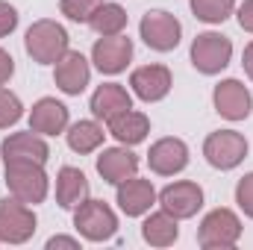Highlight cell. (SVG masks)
Here are the masks:
<instances>
[{
    "label": "cell",
    "mask_w": 253,
    "mask_h": 250,
    "mask_svg": "<svg viewBox=\"0 0 253 250\" xmlns=\"http://www.w3.org/2000/svg\"><path fill=\"white\" fill-rule=\"evenodd\" d=\"M141 239L150 248H171L180 239V224L171 212H150L141 224Z\"/></svg>",
    "instance_id": "44dd1931"
},
{
    "label": "cell",
    "mask_w": 253,
    "mask_h": 250,
    "mask_svg": "<svg viewBox=\"0 0 253 250\" xmlns=\"http://www.w3.org/2000/svg\"><path fill=\"white\" fill-rule=\"evenodd\" d=\"M68 147L74 150V153H94L100 144H103V126L97 124V121H77V124L68 126Z\"/></svg>",
    "instance_id": "603a6c76"
},
{
    "label": "cell",
    "mask_w": 253,
    "mask_h": 250,
    "mask_svg": "<svg viewBox=\"0 0 253 250\" xmlns=\"http://www.w3.org/2000/svg\"><path fill=\"white\" fill-rule=\"evenodd\" d=\"M88 80H91L88 59H85L83 53H77V50H68L62 59L56 62V68H53V83H56V88H59L62 94H71V97H77L80 91H85Z\"/></svg>",
    "instance_id": "5bb4252c"
},
{
    "label": "cell",
    "mask_w": 253,
    "mask_h": 250,
    "mask_svg": "<svg viewBox=\"0 0 253 250\" xmlns=\"http://www.w3.org/2000/svg\"><path fill=\"white\" fill-rule=\"evenodd\" d=\"M106 124H109V132H112L121 144H126V147L141 144V141L147 138V132H150L147 115H144V112H135V109H126V112H121V115L109 118Z\"/></svg>",
    "instance_id": "7402d4cb"
},
{
    "label": "cell",
    "mask_w": 253,
    "mask_h": 250,
    "mask_svg": "<svg viewBox=\"0 0 253 250\" xmlns=\"http://www.w3.org/2000/svg\"><path fill=\"white\" fill-rule=\"evenodd\" d=\"M88 27H91L97 36H118V33H124V27H126V12L118 3H100V6L91 12Z\"/></svg>",
    "instance_id": "cb8c5ba5"
},
{
    "label": "cell",
    "mask_w": 253,
    "mask_h": 250,
    "mask_svg": "<svg viewBox=\"0 0 253 250\" xmlns=\"http://www.w3.org/2000/svg\"><path fill=\"white\" fill-rule=\"evenodd\" d=\"M203 156L212 168L218 171H233L245 162L248 156V138L236 129H218V132H209L206 141H203Z\"/></svg>",
    "instance_id": "277c9868"
},
{
    "label": "cell",
    "mask_w": 253,
    "mask_h": 250,
    "mask_svg": "<svg viewBox=\"0 0 253 250\" xmlns=\"http://www.w3.org/2000/svg\"><path fill=\"white\" fill-rule=\"evenodd\" d=\"M242 239V221L233 209H212L197 230V245L203 250H227L236 248Z\"/></svg>",
    "instance_id": "3957f363"
},
{
    "label": "cell",
    "mask_w": 253,
    "mask_h": 250,
    "mask_svg": "<svg viewBox=\"0 0 253 250\" xmlns=\"http://www.w3.org/2000/svg\"><path fill=\"white\" fill-rule=\"evenodd\" d=\"M100 3H103V0H62L59 9H62L65 18H71V21H77V24H88L91 12H94Z\"/></svg>",
    "instance_id": "4316f807"
},
{
    "label": "cell",
    "mask_w": 253,
    "mask_h": 250,
    "mask_svg": "<svg viewBox=\"0 0 253 250\" xmlns=\"http://www.w3.org/2000/svg\"><path fill=\"white\" fill-rule=\"evenodd\" d=\"M88 180H85V174L80 171V168H71V165H65L62 171H59V177H56V203L62 206V209H77V206H83L85 200H88Z\"/></svg>",
    "instance_id": "ffe728a7"
},
{
    "label": "cell",
    "mask_w": 253,
    "mask_h": 250,
    "mask_svg": "<svg viewBox=\"0 0 253 250\" xmlns=\"http://www.w3.org/2000/svg\"><path fill=\"white\" fill-rule=\"evenodd\" d=\"M15 27H18V9H15L12 3L0 0V39L12 36V33H15Z\"/></svg>",
    "instance_id": "f1b7e54d"
},
{
    "label": "cell",
    "mask_w": 253,
    "mask_h": 250,
    "mask_svg": "<svg viewBox=\"0 0 253 250\" xmlns=\"http://www.w3.org/2000/svg\"><path fill=\"white\" fill-rule=\"evenodd\" d=\"M242 65H245V74L253 80V42L245 47V53H242Z\"/></svg>",
    "instance_id": "d6a6232c"
},
{
    "label": "cell",
    "mask_w": 253,
    "mask_h": 250,
    "mask_svg": "<svg viewBox=\"0 0 253 250\" xmlns=\"http://www.w3.org/2000/svg\"><path fill=\"white\" fill-rule=\"evenodd\" d=\"M212 103H215V112L227 121H245L253 109L251 91L239 80H221L212 91Z\"/></svg>",
    "instance_id": "9c48e42d"
},
{
    "label": "cell",
    "mask_w": 253,
    "mask_h": 250,
    "mask_svg": "<svg viewBox=\"0 0 253 250\" xmlns=\"http://www.w3.org/2000/svg\"><path fill=\"white\" fill-rule=\"evenodd\" d=\"M21 115H24V106H21L18 94H12L9 88H3V85H0V129L18 124V121H21Z\"/></svg>",
    "instance_id": "484cf974"
},
{
    "label": "cell",
    "mask_w": 253,
    "mask_h": 250,
    "mask_svg": "<svg viewBox=\"0 0 253 250\" xmlns=\"http://www.w3.org/2000/svg\"><path fill=\"white\" fill-rule=\"evenodd\" d=\"M132 59V42L124 33L118 36H100L91 47V62L100 74H121Z\"/></svg>",
    "instance_id": "30bf717a"
},
{
    "label": "cell",
    "mask_w": 253,
    "mask_h": 250,
    "mask_svg": "<svg viewBox=\"0 0 253 250\" xmlns=\"http://www.w3.org/2000/svg\"><path fill=\"white\" fill-rule=\"evenodd\" d=\"M97 174H100L106 183L121 186L124 180H129V177L138 174V159H135L132 150H126V144L124 147H106V150L97 156Z\"/></svg>",
    "instance_id": "e0dca14e"
},
{
    "label": "cell",
    "mask_w": 253,
    "mask_h": 250,
    "mask_svg": "<svg viewBox=\"0 0 253 250\" xmlns=\"http://www.w3.org/2000/svg\"><path fill=\"white\" fill-rule=\"evenodd\" d=\"M56 248L80 250V242H77V239H71V236H53V239H47V250H56Z\"/></svg>",
    "instance_id": "1f68e13d"
},
{
    "label": "cell",
    "mask_w": 253,
    "mask_h": 250,
    "mask_svg": "<svg viewBox=\"0 0 253 250\" xmlns=\"http://www.w3.org/2000/svg\"><path fill=\"white\" fill-rule=\"evenodd\" d=\"M129 85H132V94L144 103H156L162 97H168L171 85H174V77L165 65H141L129 74Z\"/></svg>",
    "instance_id": "8fae6325"
},
{
    "label": "cell",
    "mask_w": 253,
    "mask_h": 250,
    "mask_svg": "<svg viewBox=\"0 0 253 250\" xmlns=\"http://www.w3.org/2000/svg\"><path fill=\"white\" fill-rule=\"evenodd\" d=\"M159 203L165 212H171L177 221L183 218H194L203 206V188L191 180H180V183H171L159 191Z\"/></svg>",
    "instance_id": "7c38bea8"
},
{
    "label": "cell",
    "mask_w": 253,
    "mask_h": 250,
    "mask_svg": "<svg viewBox=\"0 0 253 250\" xmlns=\"http://www.w3.org/2000/svg\"><path fill=\"white\" fill-rule=\"evenodd\" d=\"M6 188H9L12 197L24 200V203H30V206H39V203H44V197H47L50 180H47L42 162L15 159V162H6Z\"/></svg>",
    "instance_id": "6da1fadb"
},
{
    "label": "cell",
    "mask_w": 253,
    "mask_h": 250,
    "mask_svg": "<svg viewBox=\"0 0 253 250\" xmlns=\"http://www.w3.org/2000/svg\"><path fill=\"white\" fill-rule=\"evenodd\" d=\"M191 12L203 24H224L236 12V0H191Z\"/></svg>",
    "instance_id": "d4e9b609"
},
{
    "label": "cell",
    "mask_w": 253,
    "mask_h": 250,
    "mask_svg": "<svg viewBox=\"0 0 253 250\" xmlns=\"http://www.w3.org/2000/svg\"><path fill=\"white\" fill-rule=\"evenodd\" d=\"M236 203H239V209L248 218H253V171L239 180V186H236Z\"/></svg>",
    "instance_id": "83f0119b"
},
{
    "label": "cell",
    "mask_w": 253,
    "mask_h": 250,
    "mask_svg": "<svg viewBox=\"0 0 253 250\" xmlns=\"http://www.w3.org/2000/svg\"><path fill=\"white\" fill-rule=\"evenodd\" d=\"M30 129L39 135H59L68 129V106L56 97H42L30 112Z\"/></svg>",
    "instance_id": "ac0fdd59"
},
{
    "label": "cell",
    "mask_w": 253,
    "mask_h": 250,
    "mask_svg": "<svg viewBox=\"0 0 253 250\" xmlns=\"http://www.w3.org/2000/svg\"><path fill=\"white\" fill-rule=\"evenodd\" d=\"M159 200L156 188L150 180H138V177H129L118 186V206L126 218H141L153 209V203Z\"/></svg>",
    "instance_id": "9a60e30c"
},
{
    "label": "cell",
    "mask_w": 253,
    "mask_h": 250,
    "mask_svg": "<svg viewBox=\"0 0 253 250\" xmlns=\"http://www.w3.org/2000/svg\"><path fill=\"white\" fill-rule=\"evenodd\" d=\"M24 47L27 53L33 56V62L39 65H56L68 53V33H65L62 24L50 21V18H42L36 21L27 36H24Z\"/></svg>",
    "instance_id": "7a4b0ae2"
},
{
    "label": "cell",
    "mask_w": 253,
    "mask_h": 250,
    "mask_svg": "<svg viewBox=\"0 0 253 250\" xmlns=\"http://www.w3.org/2000/svg\"><path fill=\"white\" fill-rule=\"evenodd\" d=\"M147 165L159 177H174V174L186 171V165H189V147H186V141L183 138H159L156 144H150Z\"/></svg>",
    "instance_id": "4fadbf2b"
},
{
    "label": "cell",
    "mask_w": 253,
    "mask_h": 250,
    "mask_svg": "<svg viewBox=\"0 0 253 250\" xmlns=\"http://www.w3.org/2000/svg\"><path fill=\"white\" fill-rule=\"evenodd\" d=\"M74 227L88 242H109L118 233V215L103 200H85L74 209Z\"/></svg>",
    "instance_id": "5b68a950"
},
{
    "label": "cell",
    "mask_w": 253,
    "mask_h": 250,
    "mask_svg": "<svg viewBox=\"0 0 253 250\" xmlns=\"http://www.w3.org/2000/svg\"><path fill=\"white\" fill-rule=\"evenodd\" d=\"M3 162H15V159H27V162H47L50 159V147L39 132H12L3 144H0Z\"/></svg>",
    "instance_id": "2e32d148"
},
{
    "label": "cell",
    "mask_w": 253,
    "mask_h": 250,
    "mask_svg": "<svg viewBox=\"0 0 253 250\" xmlns=\"http://www.w3.org/2000/svg\"><path fill=\"white\" fill-rule=\"evenodd\" d=\"M36 212L18 197L0 200V245H24L36 233Z\"/></svg>",
    "instance_id": "8992f818"
},
{
    "label": "cell",
    "mask_w": 253,
    "mask_h": 250,
    "mask_svg": "<svg viewBox=\"0 0 253 250\" xmlns=\"http://www.w3.org/2000/svg\"><path fill=\"white\" fill-rule=\"evenodd\" d=\"M138 33H141V39H144V44H147L150 50H156V53H171V50L180 44V39H183V24H180L171 12L153 9V12H147V15L141 18Z\"/></svg>",
    "instance_id": "ba28073f"
},
{
    "label": "cell",
    "mask_w": 253,
    "mask_h": 250,
    "mask_svg": "<svg viewBox=\"0 0 253 250\" xmlns=\"http://www.w3.org/2000/svg\"><path fill=\"white\" fill-rule=\"evenodd\" d=\"M239 27L248 30V33H253V0H245V3L239 6Z\"/></svg>",
    "instance_id": "4dcf8cb0"
},
{
    "label": "cell",
    "mask_w": 253,
    "mask_h": 250,
    "mask_svg": "<svg viewBox=\"0 0 253 250\" xmlns=\"http://www.w3.org/2000/svg\"><path fill=\"white\" fill-rule=\"evenodd\" d=\"M12 74H15V59L0 47V85H6L12 80Z\"/></svg>",
    "instance_id": "f546056e"
},
{
    "label": "cell",
    "mask_w": 253,
    "mask_h": 250,
    "mask_svg": "<svg viewBox=\"0 0 253 250\" xmlns=\"http://www.w3.org/2000/svg\"><path fill=\"white\" fill-rule=\"evenodd\" d=\"M126 109H132V97L124 85L118 83H103L97 85V91L91 94V115L100 121H109L115 115H121Z\"/></svg>",
    "instance_id": "d6986e66"
},
{
    "label": "cell",
    "mask_w": 253,
    "mask_h": 250,
    "mask_svg": "<svg viewBox=\"0 0 253 250\" xmlns=\"http://www.w3.org/2000/svg\"><path fill=\"white\" fill-rule=\"evenodd\" d=\"M230 59H233V42L221 33H200L191 42V65L206 77L221 74L230 65Z\"/></svg>",
    "instance_id": "52a82bcc"
}]
</instances>
